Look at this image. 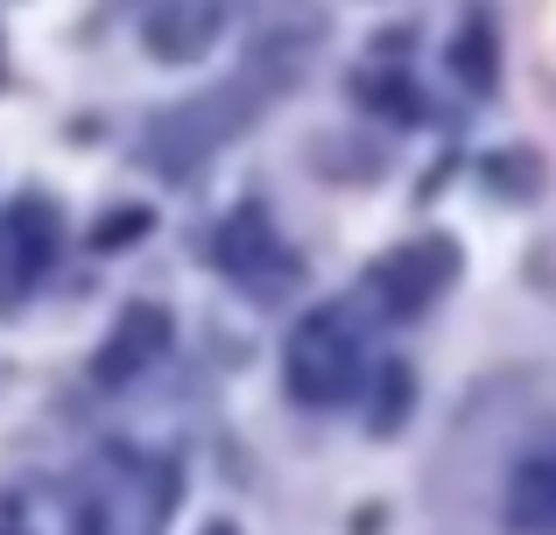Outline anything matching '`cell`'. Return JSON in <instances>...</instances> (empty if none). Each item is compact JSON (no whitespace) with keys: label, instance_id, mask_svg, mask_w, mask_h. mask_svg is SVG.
<instances>
[{"label":"cell","instance_id":"cell-1","mask_svg":"<svg viewBox=\"0 0 556 535\" xmlns=\"http://www.w3.org/2000/svg\"><path fill=\"white\" fill-rule=\"evenodd\" d=\"M282 387L296 409H345L367 387V345L345 303H317L282 345Z\"/></svg>","mask_w":556,"mask_h":535},{"label":"cell","instance_id":"cell-2","mask_svg":"<svg viewBox=\"0 0 556 535\" xmlns=\"http://www.w3.org/2000/svg\"><path fill=\"white\" fill-rule=\"evenodd\" d=\"M261 113V85L254 71H240V78H226L218 92H198V99H177L169 113H155L149 127V149H141V163L163 169V177H190V169L204 163V155H218L232 135H240L247 120Z\"/></svg>","mask_w":556,"mask_h":535},{"label":"cell","instance_id":"cell-3","mask_svg":"<svg viewBox=\"0 0 556 535\" xmlns=\"http://www.w3.org/2000/svg\"><path fill=\"white\" fill-rule=\"evenodd\" d=\"M204 262H212L218 275H232V282L247 289V296H261V303H282V296H296L303 289V262L275 240V219H268V205H232L226 219L212 226V240H204Z\"/></svg>","mask_w":556,"mask_h":535},{"label":"cell","instance_id":"cell-4","mask_svg":"<svg viewBox=\"0 0 556 535\" xmlns=\"http://www.w3.org/2000/svg\"><path fill=\"white\" fill-rule=\"evenodd\" d=\"M56 240H64V212L42 191H22L0 205V317H14L36 296V282L56 262Z\"/></svg>","mask_w":556,"mask_h":535},{"label":"cell","instance_id":"cell-5","mask_svg":"<svg viewBox=\"0 0 556 535\" xmlns=\"http://www.w3.org/2000/svg\"><path fill=\"white\" fill-rule=\"evenodd\" d=\"M458 240H408V247H388L380 262L367 268V289L380 296V310L402 317V324H416V317H430V303L444 296L451 282H458Z\"/></svg>","mask_w":556,"mask_h":535},{"label":"cell","instance_id":"cell-6","mask_svg":"<svg viewBox=\"0 0 556 535\" xmlns=\"http://www.w3.org/2000/svg\"><path fill=\"white\" fill-rule=\"evenodd\" d=\"M169 339H177V317H169V303L135 296L121 317H113L106 345L92 353V381H99V387H135L141 373H149L155 359L169 353Z\"/></svg>","mask_w":556,"mask_h":535},{"label":"cell","instance_id":"cell-7","mask_svg":"<svg viewBox=\"0 0 556 535\" xmlns=\"http://www.w3.org/2000/svg\"><path fill=\"white\" fill-rule=\"evenodd\" d=\"M212 36H218V0H155L149 28H141V42L163 64H198L212 50Z\"/></svg>","mask_w":556,"mask_h":535},{"label":"cell","instance_id":"cell-8","mask_svg":"<svg viewBox=\"0 0 556 535\" xmlns=\"http://www.w3.org/2000/svg\"><path fill=\"white\" fill-rule=\"evenodd\" d=\"M444 64H451V78H458L472 99H486L493 85H501V36H493V14L486 8L465 14V28L444 42Z\"/></svg>","mask_w":556,"mask_h":535},{"label":"cell","instance_id":"cell-9","mask_svg":"<svg viewBox=\"0 0 556 535\" xmlns=\"http://www.w3.org/2000/svg\"><path fill=\"white\" fill-rule=\"evenodd\" d=\"M416 395H422V373L416 359L388 353L374 367V395H367V437H402L408 416H416Z\"/></svg>","mask_w":556,"mask_h":535},{"label":"cell","instance_id":"cell-10","mask_svg":"<svg viewBox=\"0 0 556 535\" xmlns=\"http://www.w3.org/2000/svg\"><path fill=\"white\" fill-rule=\"evenodd\" d=\"M353 99L367 113H380V120H394V127H422V120H430V99L416 92V78H408V71H359V78H353Z\"/></svg>","mask_w":556,"mask_h":535},{"label":"cell","instance_id":"cell-11","mask_svg":"<svg viewBox=\"0 0 556 535\" xmlns=\"http://www.w3.org/2000/svg\"><path fill=\"white\" fill-rule=\"evenodd\" d=\"M543 177H549V169H543V155H535V149H501V155L486 163V183L507 198V205H529V198H543Z\"/></svg>","mask_w":556,"mask_h":535},{"label":"cell","instance_id":"cell-12","mask_svg":"<svg viewBox=\"0 0 556 535\" xmlns=\"http://www.w3.org/2000/svg\"><path fill=\"white\" fill-rule=\"evenodd\" d=\"M141 233H155V212L149 205H127V212H106L92 226V254H127Z\"/></svg>","mask_w":556,"mask_h":535},{"label":"cell","instance_id":"cell-13","mask_svg":"<svg viewBox=\"0 0 556 535\" xmlns=\"http://www.w3.org/2000/svg\"><path fill=\"white\" fill-rule=\"evenodd\" d=\"M380 528H388V508H359L353 514V535H380Z\"/></svg>","mask_w":556,"mask_h":535},{"label":"cell","instance_id":"cell-14","mask_svg":"<svg viewBox=\"0 0 556 535\" xmlns=\"http://www.w3.org/2000/svg\"><path fill=\"white\" fill-rule=\"evenodd\" d=\"M198 535H247V528H240V522H226V514H218V522H204Z\"/></svg>","mask_w":556,"mask_h":535},{"label":"cell","instance_id":"cell-15","mask_svg":"<svg viewBox=\"0 0 556 535\" xmlns=\"http://www.w3.org/2000/svg\"><path fill=\"white\" fill-rule=\"evenodd\" d=\"M85 535H106V514H92V508H85Z\"/></svg>","mask_w":556,"mask_h":535},{"label":"cell","instance_id":"cell-16","mask_svg":"<svg viewBox=\"0 0 556 535\" xmlns=\"http://www.w3.org/2000/svg\"><path fill=\"white\" fill-rule=\"evenodd\" d=\"M0 85H8V42H0Z\"/></svg>","mask_w":556,"mask_h":535}]
</instances>
